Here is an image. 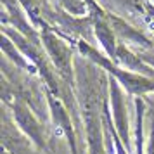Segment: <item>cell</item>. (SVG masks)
I'll return each mask as SVG.
<instances>
[{"label":"cell","mask_w":154,"mask_h":154,"mask_svg":"<svg viewBox=\"0 0 154 154\" xmlns=\"http://www.w3.org/2000/svg\"><path fill=\"white\" fill-rule=\"evenodd\" d=\"M78 49L82 50L87 57H90L99 68H104L106 71H109L111 75H114V80L119 82L130 94L139 95V94H146V92H154V80L140 76L137 73L119 69L116 64H112L107 57H104L100 52H97L94 47H90L88 43H85V42H78Z\"/></svg>","instance_id":"cell-1"},{"label":"cell","mask_w":154,"mask_h":154,"mask_svg":"<svg viewBox=\"0 0 154 154\" xmlns=\"http://www.w3.org/2000/svg\"><path fill=\"white\" fill-rule=\"evenodd\" d=\"M42 42L45 45V49L49 52L52 63L56 66V69L63 75L64 78H69L71 75V50L66 43L56 36L54 33H50L49 28L42 31Z\"/></svg>","instance_id":"cell-2"},{"label":"cell","mask_w":154,"mask_h":154,"mask_svg":"<svg viewBox=\"0 0 154 154\" xmlns=\"http://www.w3.org/2000/svg\"><path fill=\"white\" fill-rule=\"evenodd\" d=\"M12 112H14V118L17 121V125L21 126L23 132L26 133L40 149H43L45 147V132H43V126L35 118V114L28 109V106L24 104L23 100H16L14 104H12Z\"/></svg>","instance_id":"cell-3"},{"label":"cell","mask_w":154,"mask_h":154,"mask_svg":"<svg viewBox=\"0 0 154 154\" xmlns=\"http://www.w3.org/2000/svg\"><path fill=\"white\" fill-rule=\"evenodd\" d=\"M111 106H112V116L116 123V133L123 140L125 147H128L130 139H128V118H126V104L125 95L119 88L116 80H111Z\"/></svg>","instance_id":"cell-4"},{"label":"cell","mask_w":154,"mask_h":154,"mask_svg":"<svg viewBox=\"0 0 154 154\" xmlns=\"http://www.w3.org/2000/svg\"><path fill=\"white\" fill-rule=\"evenodd\" d=\"M116 63H119L121 66H125L128 69H140V71H151L154 73V69H147L149 66L144 64L140 61V57L137 54H133L130 50L126 49L125 45H118V50H116Z\"/></svg>","instance_id":"cell-5"},{"label":"cell","mask_w":154,"mask_h":154,"mask_svg":"<svg viewBox=\"0 0 154 154\" xmlns=\"http://www.w3.org/2000/svg\"><path fill=\"white\" fill-rule=\"evenodd\" d=\"M2 49H4V54H5L7 57H11L17 66L26 68V69H31V68H33L28 61H24V59L17 54V50H16V47H14V42H12V40H9L5 35H4V38H2Z\"/></svg>","instance_id":"cell-6"},{"label":"cell","mask_w":154,"mask_h":154,"mask_svg":"<svg viewBox=\"0 0 154 154\" xmlns=\"http://www.w3.org/2000/svg\"><path fill=\"white\" fill-rule=\"evenodd\" d=\"M59 2L73 14H83L85 12V4L82 0H59Z\"/></svg>","instance_id":"cell-7"},{"label":"cell","mask_w":154,"mask_h":154,"mask_svg":"<svg viewBox=\"0 0 154 154\" xmlns=\"http://www.w3.org/2000/svg\"><path fill=\"white\" fill-rule=\"evenodd\" d=\"M140 57H142L149 66H152L154 68V49L152 47H151V49H146L144 52H140Z\"/></svg>","instance_id":"cell-8"}]
</instances>
